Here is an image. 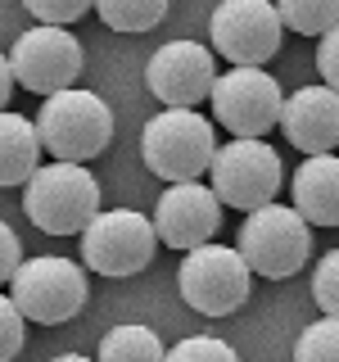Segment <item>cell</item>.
Masks as SVG:
<instances>
[{
	"label": "cell",
	"mask_w": 339,
	"mask_h": 362,
	"mask_svg": "<svg viewBox=\"0 0 339 362\" xmlns=\"http://www.w3.org/2000/svg\"><path fill=\"white\" fill-rule=\"evenodd\" d=\"M213 50L235 68H263L280 50L285 23L271 0H222L208 18Z\"/></svg>",
	"instance_id": "10"
},
{
	"label": "cell",
	"mask_w": 339,
	"mask_h": 362,
	"mask_svg": "<svg viewBox=\"0 0 339 362\" xmlns=\"http://www.w3.org/2000/svg\"><path fill=\"white\" fill-rule=\"evenodd\" d=\"M312 299H316V308H321V317H339V249H331V254L316 263Z\"/></svg>",
	"instance_id": "23"
},
{
	"label": "cell",
	"mask_w": 339,
	"mask_h": 362,
	"mask_svg": "<svg viewBox=\"0 0 339 362\" xmlns=\"http://www.w3.org/2000/svg\"><path fill=\"white\" fill-rule=\"evenodd\" d=\"M177 290L203 317H231L235 308H244L249 290H254V272H249L244 254L235 245L213 240V245H203V249L181 258Z\"/></svg>",
	"instance_id": "6"
},
{
	"label": "cell",
	"mask_w": 339,
	"mask_h": 362,
	"mask_svg": "<svg viewBox=\"0 0 339 362\" xmlns=\"http://www.w3.org/2000/svg\"><path fill=\"white\" fill-rule=\"evenodd\" d=\"M235 249L244 254L249 272H258V276H267V281H285L308 263L312 231H308V222L294 213V204H267V209L249 213L240 222Z\"/></svg>",
	"instance_id": "5"
},
{
	"label": "cell",
	"mask_w": 339,
	"mask_h": 362,
	"mask_svg": "<svg viewBox=\"0 0 339 362\" xmlns=\"http://www.w3.org/2000/svg\"><path fill=\"white\" fill-rule=\"evenodd\" d=\"M95 362H167V349L150 326L127 322V326H113V331L100 339Z\"/></svg>",
	"instance_id": "17"
},
{
	"label": "cell",
	"mask_w": 339,
	"mask_h": 362,
	"mask_svg": "<svg viewBox=\"0 0 339 362\" xmlns=\"http://www.w3.org/2000/svg\"><path fill=\"white\" fill-rule=\"evenodd\" d=\"M95 14L113 32H150L167 18V5L163 0H100Z\"/></svg>",
	"instance_id": "19"
},
{
	"label": "cell",
	"mask_w": 339,
	"mask_h": 362,
	"mask_svg": "<svg viewBox=\"0 0 339 362\" xmlns=\"http://www.w3.org/2000/svg\"><path fill=\"white\" fill-rule=\"evenodd\" d=\"M280 132L294 150H303L308 158L316 154H335L339 145V90L331 86H299L285 100V118Z\"/></svg>",
	"instance_id": "14"
},
{
	"label": "cell",
	"mask_w": 339,
	"mask_h": 362,
	"mask_svg": "<svg viewBox=\"0 0 339 362\" xmlns=\"http://www.w3.org/2000/svg\"><path fill=\"white\" fill-rule=\"evenodd\" d=\"M23 9H28V18L37 28H64L68 32V23L90 14V0H23Z\"/></svg>",
	"instance_id": "21"
},
{
	"label": "cell",
	"mask_w": 339,
	"mask_h": 362,
	"mask_svg": "<svg viewBox=\"0 0 339 362\" xmlns=\"http://www.w3.org/2000/svg\"><path fill=\"white\" fill-rule=\"evenodd\" d=\"M218 150L222 145L213 136V122L199 109H163L141 132L145 168L154 177L172 181V186H186V181H199L203 173H213Z\"/></svg>",
	"instance_id": "1"
},
{
	"label": "cell",
	"mask_w": 339,
	"mask_h": 362,
	"mask_svg": "<svg viewBox=\"0 0 339 362\" xmlns=\"http://www.w3.org/2000/svg\"><path fill=\"white\" fill-rule=\"evenodd\" d=\"M5 64L14 68L18 86H28L41 100H54L64 90H73V82L82 77V45L64 28H37L32 23L23 37H14Z\"/></svg>",
	"instance_id": "9"
},
{
	"label": "cell",
	"mask_w": 339,
	"mask_h": 362,
	"mask_svg": "<svg viewBox=\"0 0 339 362\" xmlns=\"http://www.w3.org/2000/svg\"><path fill=\"white\" fill-rule=\"evenodd\" d=\"M294 362H339V317H316L294 339Z\"/></svg>",
	"instance_id": "20"
},
{
	"label": "cell",
	"mask_w": 339,
	"mask_h": 362,
	"mask_svg": "<svg viewBox=\"0 0 339 362\" xmlns=\"http://www.w3.org/2000/svg\"><path fill=\"white\" fill-rule=\"evenodd\" d=\"M280 181H285V168H280V154L267 141H231L218 150L213 190H218L222 204L240 209L244 218L267 209V204H276Z\"/></svg>",
	"instance_id": "11"
},
{
	"label": "cell",
	"mask_w": 339,
	"mask_h": 362,
	"mask_svg": "<svg viewBox=\"0 0 339 362\" xmlns=\"http://www.w3.org/2000/svg\"><path fill=\"white\" fill-rule=\"evenodd\" d=\"M158 231L154 218L136 209H105L82 231V263L100 276H136L154 263Z\"/></svg>",
	"instance_id": "7"
},
{
	"label": "cell",
	"mask_w": 339,
	"mask_h": 362,
	"mask_svg": "<svg viewBox=\"0 0 339 362\" xmlns=\"http://www.w3.org/2000/svg\"><path fill=\"white\" fill-rule=\"evenodd\" d=\"M167 362H240V358H235V349L218 335H190V339H181V344H172Z\"/></svg>",
	"instance_id": "22"
},
{
	"label": "cell",
	"mask_w": 339,
	"mask_h": 362,
	"mask_svg": "<svg viewBox=\"0 0 339 362\" xmlns=\"http://www.w3.org/2000/svg\"><path fill=\"white\" fill-rule=\"evenodd\" d=\"M23 213L45 235H82L100 218V181L82 163H45L23 186Z\"/></svg>",
	"instance_id": "2"
},
{
	"label": "cell",
	"mask_w": 339,
	"mask_h": 362,
	"mask_svg": "<svg viewBox=\"0 0 339 362\" xmlns=\"http://www.w3.org/2000/svg\"><path fill=\"white\" fill-rule=\"evenodd\" d=\"M37 132H41V145L50 150V163H82L86 168V158L105 154L113 141V109L105 105V95L73 86L41 105Z\"/></svg>",
	"instance_id": "3"
},
{
	"label": "cell",
	"mask_w": 339,
	"mask_h": 362,
	"mask_svg": "<svg viewBox=\"0 0 339 362\" xmlns=\"http://www.w3.org/2000/svg\"><path fill=\"white\" fill-rule=\"evenodd\" d=\"M285 100L280 82L263 68H231L218 77L213 90V118L222 122L235 141H263L271 127H280L285 118Z\"/></svg>",
	"instance_id": "8"
},
{
	"label": "cell",
	"mask_w": 339,
	"mask_h": 362,
	"mask_svg": "<svg viewBox=\"0 0 339 362\" xmlns=\"http://www.w3.org/2000/svg\"><path fill=\"white\" fill-rule=\"evenodd\" d=\"M294 213L308 226H339V154L303 158L290 177Z\"/></svg>",
	"instance_id": "15"
},
{
	"label": "cell",
	"mask_w": 339,
	"mask_h": 362,
	"mask_svg": "<svg viewBox=\"0 0 339 362\" xmlns=\"http://www.w3.org/2000/svg\"><path fill=\"white\" fill-rule=\"evenodd\" d=\"M280 23L285 32H299V37H316L339 28V0H280Z\"/></svg>",
	"instance_id": "18"
},
{
	"label": "cell",
	"mask_w": 339,
	"mask_h": 362,
	"mask_svg": "<svg viewBox=\"0 0 339 362\" xmlns=\"http://www.w3.org/2000/svg\"><path fill=\"white\" fill-rule=\"evenodd\" d=\"M50 362H95V358H86V354H59V358H50Z\"/></svg>",
	"instance_id": "28"
},
{
	"label": "cell",
	"mask_w": 339,
	"mask_h": 362,
	"mask_svg": "<svg viewBox=\"0 0 339 362\" xmlns=\"http://www.w3.org/2000/svg\"><path fill=\"white\" fill-rule=\"evenodd\" d=\"M41 132L23 113H5L0 118V186H28L41 173Z\"/></svg>",
	"instance_id": "16"
},
{
	"label": "cell",
	"mask_w": 339,
	"mask_h": 362,
	"mask_svg": "<svg viewBox=\"0 0 339 362\" xmlns=\"http://www.w3.org/2000/svg\"><path fill=\"white\" fill-rule=\"evenodd\" d=\"M218 64H213V50L199 41H167L158 45L145 64V86L154 90L158 105L167 109H195L203 100H213L218 90Z\"/></svg>",
	"instance_id": "12"
},
{
	"label": "cell",
	"mask_w": 339,
	"mask_h": 362,
	"mask_svg": "<svg viewBox=\"0 0 339 362\" xmlns=\"http://www.w3.org/2000/svg\"><path fill=\"white\" fill-rule=\"evenodd\" d=\"M5 294L18 303V313L37 326H64L86 308V272L73 258L37 254L18 267V276L5 286Z\"/></svg>",
	"instance_id": "4"
},
{
	"label": "cell",
	"mask_w": 339,
	"mask_h": 362,
	"mask_svg": "<svg viewBox=\"0 0 339 362\" xmlns=\"http://www.w3.org/2000/svg\"><path fill=\"white\" fill-rule=\"evenodd\" d=\"M222 226V199L203 181H186V186H167L154 204V231L163 245L195 254V249L213 245Z\"/></svg>",
	"instance_id": "13"
},
{
	"label": "cell",
	"mask_w": 339,
	"mask_h": 362,
	"mask_svg": "<svg viewBox=\"0 0 339 362\" xmlns=\"http://www.w3.org/2000/svg\"><path fill=\"white\" fill-rule=\"evenodd\" d=\"M0 249H5V254H0V281H5V286H9V281L18 276V267L28 263V258H23V249H18V235L9 231V226H5V231H0Z\"/></svg>",
	"instance_id": "26"
},
{
	"label": "cell",
	"mask_w": 339,
	"mask_h": 362,
	"mask_svg": "<svg viewBox=\"0 0 339 362\" xmlns=\"http://www.w3.org/2000/svg\"><path fill=\"white\" fill-rule=\"evenodd\" d=\"M0 73H5V77H0V100H5V105H9V95H14V86H18V77H14V68H0Z\"/></svg>",
	"instance_id": "27"
},
{
	"label": "cell",
	"mask_w": 339,
	"mask_h": 362,
	"mask_svg": "<svg viewBox=\"0 0 339 362\" xmlns=\"http://www.w3.org/2000/svg\"><path fill=\"white\" fill-rule=\"evenodd\" d=\"M0 326H5V331H0V358L14 362L18 349H23V335H28V317L18 313V303L9 299V294L0 299Z\"/></svg>",
	"instance_id": "24"
},
{
	"label": "cell",
	"mask_w": 339,
	"mask_h": 362,
	"mask_svg": "<svg viewBox=\"0 0 339 362\" xmlns=\"http://www.w3.org/2000/svg\"><path fill=\"white\" fill-rule=\"evenodd\" d=\"M316 73H321V86L339 90V28L316 41Z\"/></svg>",
	"instance_id": "25"
}]
</instances>
